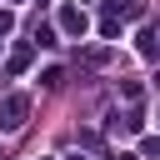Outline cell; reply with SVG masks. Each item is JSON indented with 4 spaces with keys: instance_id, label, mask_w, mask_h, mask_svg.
Returning <instances> with one entry per match:
<instances>
[{
    "instance_id": "cell-1",
    "label": "cell",
    "mask_w": 160,
    "mask_h": 160,
    "mask_svg": "<svg viewBox=\"0 0 160 160\" xmlns=\"http://www.w3.org/2000/svg\"><path fill=\"white\" fill-rule=\"evenodd\" d=\"M25 115H30V100L25 95H5L0 100V130H20Z\"/></svg>"
},
{
    "instance_id": "cell-2",
    "label": "cell",
    "mask_w": 160,
    "mask_h": 160,
    "mask_svg": "<svg viewBox=\"0 0 160 160\" xmlns=\"http://www.w3.org/2000/svg\"><path fill=\"white\" fill-rule=\"evenodd\" d=\"M60 30H65V35H85V10L65 5V10H60Z\"/></svg>"
},
{
    "instance_id": "cell-3",
    "label": "cell",
    "mask_w": 160,
    "mask_h": 160,
    "mask_svg": "<svg viewBox=\"0 0 160 160\" xmlns=\"http://www.w3.org/2000/svg\"><path fill=\"white\" fill-rule=\"evenodd\" d=\"M25 65H30V50H25V45H20V50H15V55H10V75H20V70H25Z\"/></svg>"
},
{
    "instance_id": "cell-4",
    "label": "cell",
    "mask_w": 160,
    "mask_h": 160,
    "mask_svg": "<svg viewBox=\"0 0 160 160\" xmlns=\"http://www.w3.org/2000/svg\"><path fill=\"white\" fill-rule=\"evenodd\" d=\"M60 80H65V70H55V65H50V70H45V75H40V85H50V90H55V85H60Z\"/></svg>"
},
{
    "instance_id": "cell-5",
    "label": "cell",
    "mask_w": 160,
    "mask_h": 160,
    "mask_svg": "<svg viewBox=\"0 0 160 160\" xmlns=\"http://www.w3.org/2000/svg\"><path fill=\"white\" fill-rule=\"evenodd\" d=\"M10 25H15V15H10V10H0V35H10Z\"/></svg>"
}]
</instances>
